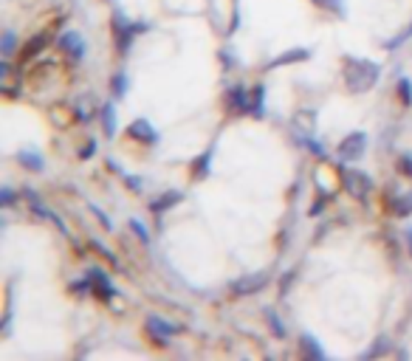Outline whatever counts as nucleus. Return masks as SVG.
Instances as JSON below:
<instances>
[{
    "label": "nucleus",
    "instance_id": "nucleus-4",
    "mask_svg": "<svg viewBox=\"0 0 412 361\" xmlns=\"http://www.w3.org/2000/svg\"><path fill=\"white\" fill-rule=\"evenodd\" d=\"M364 150H367V133L353 130V133H347L345 139L339 142L336 156H339V161H359L364 156Z\"/></svg>",
    "mask_w": 412,
    "mask_h": 361
},
{
    "label": "nucleus",
    "instance_id": "nucleus-16",
    "mask_svg": "<svg viewBox=\"0 0 412 361\" xmlns=\"http://www.w3.org/2000/svg\"><path fill=\"white\" fill-rule=\"evenodd\" d=\"M266 87L263 85H255L252 87V116L255 119H263V113H266Z\"/></svg>",
    "mask_w": 412,
    "mask_h": 361
},
{
    "label": "nucleus",
    "instance_id": "nucleus-22",
    "mask_svg": "<svg viewBox=\"0 0 412 361\" xmlns=\"http://www.w3.org/2000/svg\"><path fill=\"white\" fill-rule=\"evenodd\" d=\"M387 350H390V339H387V336H379V339H376V344L364 353V358H376V355L387 353Z\"/></svg>",
    "mask_w": 412,
    "mask_h": 361
},
{
    "label": "nucleus",
    "instance_id": "nucleus-29",
    "mask_svg": "<svg viewBox=\"0 0 412 361\" xmlns=\"http://www.w3.org/2000/svg\"><path fill=\"white\" fill-rule=\"evenodd\" d=\"M94 156H96V139H88V144L79 150V158L88 161V158H94Z\"/></svg>",
    "mask_w": 412,
    "mask_h": 361
},
{
    "label": "nucleus",
    "instance_id": "nucleus-34",
    "mask_svg": "<svg viewBox=\"0 0 412 361\" xmlns=\"http://www.w3.org/2000/svg\"><path fill=\"white\" fill-rule=\"evenodd\" d=\"M404 235H406V243H409V254H412V226H406V232H404Z\"/></svg>",
    "mask_w": 412,
    "mask_h": 361
},
{
    "label": "nucleus",
    "instance_id": "nucleus-10",
    "mask_svg": "<svg viewBox=\"0 0 412 361\" xmlns=\"http://www.w3.org/2000/svg\"><path fill=\"white\" fill-rule=\"evenodd\" d=\"M305 60H311V51H308V49H288V51H282L280 57L268 60V62H266V68H268V71H274V68L294 65V62H305Z\"/></svg>",
    "mask_w": 412,
    "mask_h": 361
},
{
    "label": "nucleus",
    "instance_id": "nucleus-33",
    "mask_svg": "<svg viewBox=\"0 0 412 361\" xmlns=\"http://www.w3.org/2000/svg\"><path fill=\"white\" fill-rule=\"evenodd\" d=\"M322 209H325V198H319V201H316V203L311 206V212H308V215H311V217H316V215H319Z\"/></svg>",
    "mask_w": 412,
    "mask_h": 361
},
{
    "label": "nucleus",
    "instance_id": "nucleus-6",
    "mask_svg": "<svg viewBox=\"0 0 412 361\" xmlns=\"http://www.w3.org/2000/svg\"><path fill=\"white\" fill-rule=\"evenodd\" d=\"M226 105L232 113H252V90H246L243 85H232L226 90Z\"/></svg>",
    "mask_w": 412,
    "mask_h": 361
},
{
    "label": "nucleus",
    "instance_id": "nucleus-18",
    "mask_svg": "<svg viewBox=\"0 0 412 361\" xmlns=\"http://www.w3.org/2000/svg\"><path fill=\"white\" fill-rule=\"evenodd\" d=\"M393 212H395L398 217H409V215H412V192L393 198Z\"/></svg>",
    "mask_w": 412,
    "mask_h": 361
},
{
    "label": "nucleus",
    "instance_id": "nucleus-35",
    "mask_svg": "<svg viewBox=\"0 0 412 361\" xmlns=\"http://www.w3.org/2000/svg\"><path fill=\"white\" fill-rule=\"evenodd\" d=\"M0 76H3V79L9 76V62H0Z\"/></svg>",
    "mask_w": 412,
    "mask_h": 361
},
{
    "label": "nucleus",
    "instance_id": "nucleus-27",
    "mask_svg": "<svg viewBox=\"0 0 412 361\" xmlns=\"http://www.w3.org/2000/svg\"><path fill=\"white\" fill-rule=\"evenodd\" d=\"M43 42H46V37H43V34H40V37H34V40L28 42V49H26V54H23L20 60H28V57H34L40 49H43Z\"/></svg>",
    "mask_w": 412,
    "mask_h": 361
},
{
    "label": "nucleus",
    "instance_id": "nucleus-32",
    "mask_svg": "<svg viewBox=\"0 0 412 361\" xmlns=\"http://www.w3.org/2000/svg\"><path fill=\"white\" fill-rule=\"evenodd\" d=\"M125 180H128V190H133V192H141V187H144V184H141V178H139V175H128Z\"/></svg>",
    "mask_w": 412,
    "mask_h": 361
},
{
    "label": "nucleus",
    "instance_id": "nucleus-7",
    "mask_svg": "<svg viewBox=\"0 0 412 361\" xmlns=\"http://www.w3.org/2000/svg\"><path fill=\"white\" fill-rule=\"evenodd\" d=\"M57 45H60V51L68 54L71 60H82V57H85V40H82V34H76V31L60 34Z\"/></svg>",
    "mask_w": 412,
    "mask_h": 361
},
{
    "label": "nucleus",
    "instance_id": "nucleus-20",
    "mask_svg": "<svg viewBox=\"0 0 412 361\" xmlns=\"http://www.w3.org/2000/svg\"><path fill=\"white\" fill-rule=\"evenodd\" d=\"M15 49H17V34H15L12 28H6L3 42H0V51H3V57H12V54H15Z\"/></svg>",
    "mask_w": 412,
    "mask_h": 361
},
{
    "label": "nucleus",
    "instance_id": "nucleus-9",
    "mask_svg": "<svg viewBox=\"0 0 412 361\" xmlns=\"http://www.w3.org/2000/svg\"><path fill=\"white\" fill-rule=\"evenodd\" d=\"M128 133L133 135V139H139V142H144V144H158V139H161V135H158V130L147 121V119H136L130 127H128Z\"/></svg>",
    "mask_w": 412,
    "mask_h": 361
},
{
    "label": "nucleus",
    "instance_id": "nucleus-28",
    "mask_svg": "<svg viewBox=\"0 0 412 361\" xmlns=\"http://www.w3.org/2000/svg\"><path fill=\"white\" fill-rule=\"evenodd\" d=\"M12 203H15V190L12 187H3V190H0V206L9 209Z\"/></svg>",
    "mask_w": 412,
    "mask_h": 361
},
{
    "label": "nucleus",
    "instance_id": "nucleus-21",
    "mask_svg": "<svg viewBox=\"0 0 412 361\" xmlns=\"http://www.w3.org/2000/svg\"><path fill=\"white\" fill-rule=\"evenodd\" d=\"M398 96L404 105H412V79L409 76H398Z\"/></svg>",
    "mask_w": 412,
    "mask_h": 361
},
{
    "label": "nucleus",
    "instance_id": "nucleus-11",
    "mask_svg": "<svg viewBox=\"0 0 412 361\" xmlns=\"http://www.w3.org/2000/svg\"><path fill=\"white\" fill-rule=\"evenodd\" d=\"M88 280H91V288H94V294L99 296V299H110L116 291H113V285H110V280H108V274L102 268H91L88 271Z\"/></svg>",
    "mask_w": 412,
    "mask_h": 361
},
{
    "label": "nucleus",
    "instance_id": "nucleus-8",
    "mask_svg": "<svg viewBox=\"0 0 412 361\" xmlns=\"http://www.w3.org/2000/svg\"><path fill=\"white\" fill-rule=\"evenodd\" d=\"M147 333H150V336H153L155 342L167 344V339L178 333V325H170V322H164L161 316H147Z\"/></svg>",
    "mask_w": 412,
    "mask_h": 361
},
{
    "label": "nucleus",
    "instance_id": "nucleus-5",
    "mask_svg": "<svg viewBox=\"0 0 412 361\" xmlns=\"http://www.w3.org/2000/svg\"><path fill=\"white\" fill-rule=\"evenodd\" d=\"M345 190L356 198V201H364L367 192L373 190V180H370L367 172H356V169H347L345 172Z\"/></svg>",
    "mask_w": 412,
    "mask_h": 361
},
{
    "label": "nucleus",
    "instance_id": "nucleus-30",
    "mask_svg": "<svg viewBox=\"0 0 412 361\" xmlns=\"http://www.w3.org/2000/svg\"><path fill=\"white\" fill-rule=\"evenodd\" d=\"M398 169H401V172H404L406 178H412V156H409V153L398 158Z\"/></svg>",
    "mask_w": 412,
    "mask_h": 361
},
{
    "label": "nucleus",
    "instance_id": "nucleus-19",
    "mask_svg": "<svg viewBox=\"0 0 412 361\" xmlns=\"http://www.w3.org/2000/svg\"><path fill=\"white\" fill-rule=\"evenodd\" d=\"M266 322H268V328L274 330V336H277V339H285V328H282V322H280V316H277V310L266 308Z\"/></svg>",
    "mask_w": 412,
    "mask_h": 361
},
{
    "label": "nucleus",
    "instance_id": "nucleus-25",
    "mask_svg": "<svg viewBox=\"0 0 412 361\" xmlns=\"http://www.w3.org/2000/svg\"><path fill=\"white\" fill-rule=\"evenodd\" d=\"M128 226H130V229H133V235H136L141 243H150V235H147V229H144V223H141V220L130 217V223H128Z\"/></svg>",
    "mask_w": 412,
    "mask_h": 361
},
{
    "label": "nucleus",
    "instance_id": "nucleus-3",
    "mask_svg": "<svg viewBox=\"0 0 412 361\" xmlns=\"http://www.w3.org/2000/svg\"><path fill=\"white\" fill-rule=\"evenodd\" d=\"M268 283H271L268 274H263V271H252V274H243V277H237V280L232 283V294H234V296H255V294H260Z\"/></svg>",
    "mask_w": 412,
    "mask_h": 361
},
{
    "label": "nucleus",
    "instance_id": "nucleus-2",
    "mask_svg": "<svg viewBox=\"0 0 412 361\" xmlns=\"http://www.w3.org/2000/svg\"><path fill=\"white\" fill-rule=\"evenodd\" d=\"M147 28H150V23H133V20H128L125 15H116V17H113V34H116L119 51L128 54L130 45H133V40H136V34H141V31H147Z\"/></svg>",
    "mask_w": 412,
    "mask_h": 361
},
{
    "label": "nucleus",
    "instance_id": "nucleus-12",
    "mask_svg": "<svg viewBox=\"0 0 412 361\" xmlns=\"http://www.w3.org/2000/svg\"><path fill=\"white\" fill-rule=\"evenodd\" d=\"M184 201V192L181 190H167L164 195H158L153 203H150V209L155 212V215H161V212H167V209H173L175 203H181Z\"/></svg>",
    "mask_w": 412,
    "mask_h": 361
},
{
    "label": "nucleus",
    "instance_id": "nucleus-24",
    "mask_svg": "<svg viewBox=\"0 0 412 361\" xmlns=\"http://www.w3.org/2000/svg\"><path fill=\"white\" fill-rule=\"evenodd\" d=\"M300 142H302V144H305V147H308V150H311V153H314L316 158H327V150H325V147H322L319 142L308 139V135H300Z\"/></svg>",
    "mask_w": 412,
    "mask_h": 361
},
{
    "label": "nucleus",
    "instance_id": "nucleus-15",
    "mask_svg": "<svg viewBox=\"0 0 412 361\" xmlns=\"http://www.w3.org/2000/svg\"><path fill=\"white\" fill-rule=\"evenodd\" d=\"M17 161H20V167H26V169H31V172H43V169H46V161L40 158V153H31V150L17 153Z\"/></svg>",
    "mask_w": 412,
    "mask_h": 361
},
{
    "label": "nucleus",
    "instance_id": "nucleus-14",
    "mask_svg": "<svg viewBox=\"0 0 412 361\" xmlns=\"http://www.w3.org/2000/svg\"><path fill=\"white\" fill-rule=\"evenodd\" d=\"M99 119H102L105 135H108V139H113L116 130H119V124H116V105H113V102H105L102 110H99Z\"/></svg>",
    "mask_w": 412,
    "mask_h": 361
},
{
    "label": "nucleus",
    "instance_id": "nucleus-17",
    "mask_svg": "<svg viewBox=\"0 0 412 361\" xmlns=\"http://www.w3.org/2000/svg\"><path fill=\"white\" fill-rule=\"evenodd\" d=\"M128 85H130V82H128V74H125V71H116V74H113V79H110V90H113V96H116V99L125 96V94H128Z\"/></svg>",
    "mask_w": 412,
    "mask_h": 361
},
{
    "label": "nucleus",
    "instance_id": "nucleus-26",
    "mask_svg": "<svg viewBox=\"0 0 412 361\" xmlns=\"http://www.w3.org/2000/svg\"><path fill=\"white\" fill-rule=\"evenodd\" d=\"M91 246H94V251H96V254H102L108 262H113V265L119 268V260H116V254H113V251H108V246H102L99 240H91Z\"/></svg>",
    "mask_w": 412,
    "mask_h": 361
},
{
    "label": "nucleus",
    "instance_id": "nucleus-1",
    "mask_svg": "<svg viewBox=\"0 0 412 361\" xmlns=\"http://www.w3.org/2000/svg\"><path fill=\"white\" fill-rule=\"evenodd\" d=\"M381 76V65L367 57H345V85L350 94H367Z\"/></svg>",
    "mask_w": 412,
    "mask_h": 361
},
{
    "label": "nucleus",
    "instance_id": "nucleus-31",
    "mask_svg": "<svg viewBox=\"0 0 412 361\" xmlns=\"http://www.w3.org/2000/svg\"><path fill=\"white\" fill-rule=\"evenodd\" d=\"M91 212H94V215H96V217L102 220V226H105L108 232H113V223H110V217H108V215H105V212H102V209H99L96 203H91Z\"/></svg>",
    "mask_w": 412,
    "mask_h": 361
},
{
    "label": "nucleus",
    "instance_id": "nucleus-13",
    "mask_svg": "<svg viewBox=\"0 0 412 361\" xmlns=\"http://www.w3.org/2000/svg\"><path fill=\"white\" fill-rule=\"evenodd\" d=\"M300 353L305 358H311V361H325V350H322V344L311 333H302L300 336Z\"/></svg>",
    "mask_w": 412,
    "mask_h": 361
},
{
    "label": "nucleus",
    "instance_id": "nucleus-23",
    "mask_svg": "<svg viewBox=\"0 0 412 361\" xmlns=\"http://www.w3.org/2000/svg\"><path fill=\"white\" fill-rule=\"evenodd\" d=\"M316 6H322V9H327V12H334V15H345L347 9H345V0H314Z\"/></svg>",
    "mask_w": 412,
    "mask_h": 361
}]
</instances>
